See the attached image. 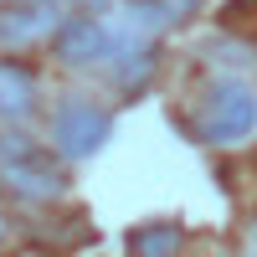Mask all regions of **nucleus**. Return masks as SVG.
Wrapping results in <instances>:
<instances>
[{"mask_svg": "<svg viewBox=\"0 0 257 257\" xmlns=\"http://www.w3.org/2000/svg\"><path fill=\"white\" fill-rule=\"evenodd\" d=\"M0 180L21 201H57L62 185H67L52 149L36 144L31 134H0Z\"/></svg>", "mask_w": 257, "mask_h": 257, "instance_id": "f257e3e1", "label": "nucleus"}, {"mask_svg": "<svg viewBox=\"0 0 257 257\" xmlns=\"http://www.w3.org/2000/svg\"><path fill=\"white\" fill-rule=\"evenodd\" d=\"M108 134H113V113L98 108L93 98L57 103V113H52V144H57V155L88 160V155H98V149L108 144Z\"/></svg>", "mask_w": 257, "mask_h": 257, "instance_id": "f03ea898", "label": "nucleus"}, {"mask_svg": "<svg viewBox=\"0 0 257 257\" xmlns=\"http://www.w3.org/2000/svg\"><path fill=\"white\" fill-rule=\"evenodd\" d=\"M257 128V93L247 82H216L201 108V134L211 144H237Z\"/></svg>", "mask_w": 257, "mask_h": 257, "instance_id": "7ed1b4c3", "label": "nucleus"}, {"mask_svg": "<svg viewBox=\"0 0 257 257\" xmlns=\"http://www.w3.org/2000/svg\"><path fill=\"white\" fill-rule=\"evenodd\" d=\"M113 31L103 26L98 16H72V21H57L52 31V47L62 62H72V67H93V62H108L113 57Z\"/></svg>", "mask_w": 257, "mask_h": 257, "instance_id": "20e7f679", "label": "nucleus"}, {"mask_svg": "<svg viewBox=\"0 0 257 257\" xmlns=\"http://www.w3.org/2000/svg\"><path fill=\"white\" fill-rule=\"evenodd\" d=\"M57 31V11L52 0H31V6H11L0 11V47L16 52V47H31V41L52 36Z\"/></svg>", "mask_w": 257, "mask_h": 257, "instance_id": "39448f33", "label": "nucleus"}, {"mask_svg": "<svg viewBox=\"0 0 257 257\" xmlns=\"http://www.w3.org/2000/svg\"><path fill=\"white\" fill-rule=\"evenodd\" d=\"M31 113H36V82H31V72H21L16 62H0V118L21 123Z\"/></svg>", "mask_w": 257, "mask_h": 257, "instance_id": "423d86ee", "label": "nucleus"}, {"mask_svg": "<svg viewBox=\"0 0 257 257\" xmlns=\"http://www.w3.org/2000/svg\"><path fill=\"white\" fill-rule=\"evenodd\" d=\"M185 242L180 221H144L128 231V257H175Z\"/></svg>", "mask_w": 257, "mask_h": 257, "instance_id": "0eeeda50", "label": "nucleus"}, {"mask_svg": "<svg viewBox=\"0 0 257 257\" xmlns=\"http://www.w3.org/2000/svg\"><path fill=\"white\" fill-rule=\"evenodd\" d=\"M0 231H6V226H0Z\"/></svg>", "mask_w": 257, "mask_h": 257, "instance_id": "6e6552de", "label": "nucleus"}]
</instances>
